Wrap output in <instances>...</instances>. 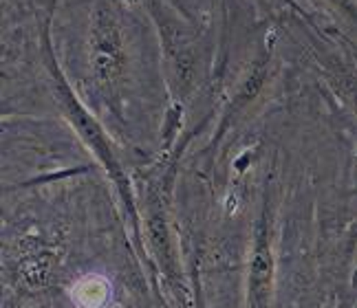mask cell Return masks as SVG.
<instances>
[{"mask_svg": "<svg viewBox=\"0 0 357 308\" xmlns=\"http://www.w3.org/2000/svg\"><path fill=\"white\" fill-rule=\"evenodd\" d=\"M333 3H335L337 7L344 9L353 20H357V7L353 5V0H333Z\"/></svg>", "mask_w": 357, "mask_h": 308, "instance_id": "5", "label": "cell"}, {"mask_svg": "<svg viewBox=\"0 0 357 308\" xmlns=\"http://www.w3.org/2000/svg\"><path fill=\"white\" fill-rule=\"evenodd\" d=\"M108 295L111 291L102 277H84L73 286V300L79 308H102Z\"/></svg>", "mask_w": 357, "mask_h": 308, "instance_id": "4", "label": "cell"}, {"mask_svg": "<svg viewBox=\"0 0 357 308\" xmlns=\"http://www.w3.org/2000/svg\"><path fill=\"white\" fill-rule=\"evenodd\" d=\"M273 291V256L267 216L258 222L250 264V308H267Z\"/></svg>", "mask_w": 357, "mask_h": 308, "instance_id": "3", "label": "cell"}, {"mask_svg": "<svg viewBox=\"0 0 357 308\" xmlns=\"http://www.w3.org/2000/svg\"><path fill=\"white\" fill-rule=\"evenodd\" d=\"M115 11L102 5L95 11L91 33V64L100 84H111L121 68V33Z\"/></svg>", "mask_w": 357, "mask_h": 308, "instance_id": "2", "label": "cell"}, {"mask_svg": "<svg viewBox=\"0 0 357 308\" xmlns=\"http://www.w3.org/2000/svg\"><path fill=\"white\" fill-rule=\"evenodd\" d=\"M51 71H53V77H56V95H58V102L60 106L64 108V113L68 117V121H71L75 125V130L82 134V139L89 144V148L98 154V159L104 163V167L108 170V174H111L115 178V183L121 187V196L123 201H126L128 209H132V203H130V194H128V183H126V176H123V170L121 165L117 161V157L113 154V148L111 144H108V139L102 130V125L95 121L86 108H82V104L77 102V97L73 95V91L66 86V82L62 77V73L58 71L56 64H51Z\"/></svg>", "mask_w": 357, "mask_h": 308, "instance_id": "1", "label": "cell"}]
</instances>
